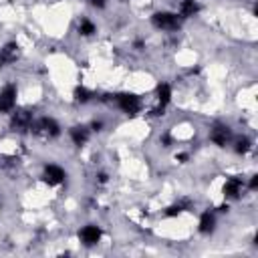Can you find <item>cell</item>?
<instances>
[{
	"label": "cell",
	"instance_id": "1",
	"mask_svg": "<svg viewBox=\"0 0 258 258\" xmlns=\"http://www.w3.org/2000/svg\"><path fill=\"white\" fill-rule=\"evenodd\" d=\"M111 99H105V101H111V103H115V107L119 109V111H123L125 115H137V113H141V109H143V103H141V99L135 95V93H117V95H109Z\"/></svg>",
	"mask_w": 258,
	"mask_h": 258
},
{
	"label": "cell",
	"instance_id": "2",
	"mask_svg": "<svg viewBox=\"0 0 258 258\" xmlns=\"http://www.w3.org/2000/svg\"><path fill=\"white\" fill-rule=\"evenodd\" d=\"M30 133H34L36 137H42V139H54L60 135V125L52 117H34L32 125H30Z\"/></svg>",
	"mask_w": 258,
	"mask_h": 258
},
{
	"label": "cell",
	"instance_id": "3",
	"mask_svg": "<svg viewBox=\"0 0 258 258\" xmlns=\"http://www.w3.org/2000/svg\"><path fill=\"white\" fill-rule=\"evenodd\" d=\"M151 24L157 30L163 32H173L181 26V18L177 16V12H167V10H159L151 14Z\"/></svg>",
	"mask_w": 258,
	"mask_h": 258
},
{
	"label": "cell",
	"instance_id": "4",
	"mask_svg": "<svg viewBox=\"0 0 258 258\" xmlns=\"http://www.w3.org/2000/svg\"><path fill=\"white\" fill-rule=\"evenodd\" d=\"M32 119H34V115H32L28 109H16V107H14V109L10 111V129H12V131H18V133L30 131Z\"/></svg>",
	"mask_w": 258,
	"mask_h": 258
},
{
	"label": "cell",
	"instance_id": "5",
	"mask_svg": "<svg viewBox=\"0 0 258 258\" xmlns=\"http://www.w3.org/2000/svg\"><path fill=\"white\" fill-rule=\"evenodd\" d=\"M210 141H212L214 145H218V147L230 145V143H232V129H230V125L220 123V121L214 123L212 129H210Z\"/></svg>",
	"mask_w": 258,
	"mask_h": 258
},
{
	"label": "cell",
	"instance_id": "6",
	"mask_svg": "<svg viewBox=\"0 0 258 258\" xmlns=\"http://www.w3.org/2000/svg\"><path fill=\"white\" fill-rule=\"evenodd\" d=\"M101 238H103V230H101L97 224H87V226H83V228L79 230V240H81V244L87 246V248L97 246V244L101 242Z\"/></svg>",
	"mask_w": 258,
	"mask_h": 258
},
{
	"label": "cell",
	"instance_id": "7",
	"mask_svg": "<svg viewBox=\"0 0 258 258\" xmlns=\"http://www.w3.org/2000/svg\"><path fill=\"white\" fill-rule=\"evenodd\" d=\"M67 179V171L56 163H46L42 169V181L48 185H60Z\"/></svg>",
	"mask_w": 258,
	"mask_h": 258
},
{
	"label": "cell",
	"instance_id": "8",
	"mask_svg": "<svg viewBox=\"0 0 258 258\" xmlns=\"http://www.w3.org/2000/svg\"><path fill=\"white\" fill-rule=\"evenodd\" d=\"M244 187H246L244 179H242L240 175H232V177H228V179L224 181L222 191H224V198H226V200H238V198L242 196Z\"/></svg>",
	"mask_w": 258,
	"mask_h": 258
},
{
	"label": "cell",
	"instance_id": "9",
	"mask_svg": "<svg viewBox=\"0 0 258 258\" xmlns=\"http://www.w3.org/2000/svg\"><path fill=\"white\" fill-rule=\"evenodd\" d=\"M69 137L75 147H83L91 139V129H89V125H73L69 129Z\"/></svg>",
	"mask_w": 258,
	"mask_h": 258
},
{
	"label": "cell",
	"instance_id": "10",
	"mask_svg": "<svg viewBox=\"0 0 258 258\" xmlns=\"http://www.w3.org/2000/svg\"><path fill=\"white\" fill-rule=\"evenodd\" d=\"M16 95H18L16 85H6L0 91V105H2V111L4 113H10L16 107Z\"/></svg>",
	"mask_w": 258,
	"mask_h": 258
},
{
	"label": "cell",
	"instance_id": "11",
	"mask_svg": "<svg viewBox=\"0 0 258 258\" xmlns=\"http://www.w3.org/2000/svg\"><path fill=\"white\" fill-rule=\"evenodd\" d=\"M198 230H200V234H204V236H210V234L216 230V212H214V210H206V212L200 214Z\"/></svg>",
	"mask_w": 258,
	"mask_h": 258
},
{
	"label": "cell",
	"instance_id": "12",
	"mask_svg": "<svg viewBox=\"0 0 258 258\" xmlns=\"http://www.w3.org/2000/svg\"><path fill=\"white\" fill-rule=\"evenodd\" d=\"M198 12H200L198 0H179V2H177V16H179L181 20L191 18V16H196Z\"/></svg>",
	"mask_w": 258,
	"mask_h": 258
},
{
	"label": "cell",
	"instance_id": "13",
	"mask_svg": "<svg viewBox=\"0 0 258 258\" xmlns=\"http://www.w3.org/2000/svg\"><path fill=\"white\" fill-rule=\"evenodd\" d=\"M155 97H157L159 107H167L171 103V97H173V87L169 83H159L155 89Z\"/></svg>",
	"mask_w": 258,
	"mask_h": 258
},
{
	"label": "cell",
	"instance_id": "14",
	"mask_svg": "<svg viewBox=\"0 0 258 258\" xmlns=\"http://www.w3.org/2000/svg\"><path fill=\"white\" fill-rule=\"evenodd\" d=\"M18 58V44L16 42H6L2 48H0V67L4 64H10Z\"/></svg>",
	"mask_w": 258,
	"mask_h": 258
},
{
	"label": "cell",
	"instance_id": "15",
	"mask_svg": "<svg viewBox=\"0 0 258 258\" xmlns=\"http://www.w3.org/2000/svg\"><path fill=\"white\" fill-rule=\"evenodd\" d=\"M189 208H191V200L181 198V200H177V202H173L171 206H167V208H165V216H167V218H175V216H179V214L187 212Z\"/></svg>",
	"mask_w": 258,
	"mask_h": 258
},
{
	"label": "cell",
	"instance_id": "16",
	"mask_svg": "<svg viewBox=\"0 0 258 258\" xmlns=\"http://www.w3.org/2000/svg\"><path fill=\"white\" fill-rule=\"evenodd\" d=\"M77 32H79L81 36H93V34L97 32V24H95L91 18L83 16V18L79 20V24H77Z\"/></svg>",
	"mask_w": 258,
	"mask_h": 258
},
{
	"label": "cell",
	"instance_id": "17",
	"mask_svg": "<svg viewBox=\"0 0 258 258\" xmlns=\"http://www.w3.org/2000/svg\"><path fill=\"white\" fill-rule=\"evenodd\" d=\"M250 149H252V141H250V137L242 135V137H236V139H234V151H236L238 155H246Z\"/></svg>",
	"mask_w": 258,
	"mask_h": 258
},
{
	"label": "cell",
	"instance_id": "18",
	"mask_svg": "<svg viewBox=\"0 0 258 258\" xmlns=\"http://www.w3.org/2000/svg\"><path fill=\"white\" fill-rule=\"evenodd\" d=\"M73 97H75V101H77V103L85 105V103H89L95 95H93V91H89L87 87H83V85H81V87H77V89L73 91Z\"/></svg>",
	"mask_w": 258,
	"mask_h": 258
},
{
	"label": "cell",
	"instance_id": "19",
	"mask_svg": "<svg viewBox=\"0 0 258 258\" xmlns=\"http://www.w3.org/2000/svg\"><path fill=\"white\" fill-rule=\"evenodd\" d=\"M103 125H105V123H103L101 119H95V121H91L89 129H91V131H97V133H99V131H103Z\"/></svg>",
	"mask_w": 258,
	"mask_h": 258
},
{
	"label": "cell",
	"instance_id": "20",
	"mask_svg": "<svg viewBox=\"0 0 258 258\" xmlns=\"http://www.w3.org/2000/svg\"><path fill=\"white\" fill-rule=\"evenodd\" d=\"M159 143H161V145H163V147H169V145H171V143H173V137H171V135H169V133H163V135H161V137H159Z\"/></svg>",
	"mask_w": 258,
	"mask_h": 258
},
{
	"label": "cell",
	"instance_id": "21",
	"mask_svg": "<svg viewBox=\"0 0 258 258\" xmlns=\"http://www.w3.org/2000/svg\"><path fill=\"white\" fill-rule=\"evenodd\" d=\"M93 8H97V10H103L105 6H107V0H87Z\"/></svg>",
	"mask_w": 258,
	"mask_h": 258
},
{
	"label": "cell",
	"instance_id": "22",
	"mask_svg": "<svg viewBox=\"0 0 258 258\" xmlns=\"http://www.w3.org/2000/svg\"><path fill=\"white\" fill-rule=\"evenodd\" d=\"M133 48H135V50H143V48H145V40H143V38H135V40H133Z\"/></svg>",
	"mask_w": 258,
	"mask_h": 258
},
{
	"label": "cell",
	"instance_id": "23",
	"mask_svg": "<svg viewBox=\"0 0 258 258\" xmlns=\"http://www.w3.org/2000/svg\"><path fill=\"white\" fill-rule=\"evenodd\" d=\"M256 187H258V175H252V177H250V181H248V189H250V191H254Z\"/></svg>",
	"mask_w": 258,
	"mask_h": 258
},
{
	"label": "cell",
	"instance_id": "24",
	"mask_svg": "<svg viewBox=\"0 0 258 258\" xmlns=\"http://www.w3.org/2000/svg\"><path fill=\"white\" fill-rule=\"evenodd\" d=\"M107 181H109V175H107L105 171H101V173L97 175V183H101V185H103V183H107Z\"/></svg>",
	"mask_w": 258,
	"mask_h": 258
},
{
	"label": "cell",
	"instance_id": "25",
	"mask_svg": "<svg viewBox=\"0 0 258 258\" xmlns=\"http://www.w3.org/2000/svg\"><path fill=\"white\" fill-rule=\"evenodd\" d=\"M175 159H177L179 163H185V161L189 159V153H177V155H175Z\"/></svg>",
	"mask_w": 258,
	"mask_h": 258
},
{
	"label": "cell",
	"instance_id": "26",
	"mask_svg": "<svg viewBox=\"0 0 258 258\" xmlns=\"http://www.w3.org/2000/svg\"><path fill=\"white\" fill-rule=\"evenodd\" d=\"M0 113H4V111H2V105H0Z\"/></svg>",
	"mask_w": 258,
	"mask_h": 258
},
{
	"label": "cell",
	"instance_id": "27",
	"mask_svg": "<svg viewBox=\"0 0 258 258\" xmlns=\"http://www.w3.org/2000/svg\"><path fill=\"white\" fill-rule=\"evenodd\" d=\"M121 2H127V0H121Z\"/></svg>",
	"mask_w": 258,
	"mask_h": 258
}]
</instances>
